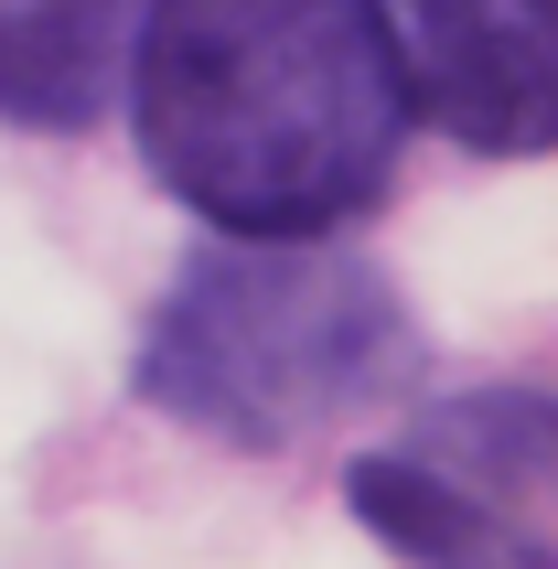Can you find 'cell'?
<instances>
[{
	"label": "cell",
	"instance_id": "3",
	"mask_svg": "<svg viewBox=\"0 0 558 569\" xmlns=\"http://www.w3.org/2000/svg\"><path fill=\"white\" fill-rule=\"evenodd\" d=\"M343 495L398 559H548V387H472L343 462Z\"/></svg>",
	"mask_w": 558,
	"mask_h": 569
},
{
	"label": "cell",
	"instance_id": "5",
	"mask_svg": "<svg viewBox=\"0 0 558 569\" xmlns=\"http://www.w3.org/2000/svg\"><path fill=\"white\" fill-rule=\"evenodd\" d=\"M151 0H0V119L87 129L129 76V32Z\"/></svg>",
	"mask_w": 558,
	"mask_h": 569
},
{
	"label": "cell",
	"instance_id": "1",
	"mask_svg": "<svg viewBox=\"0 0 558 569\" xmlns=\"http://www.w3.org/2000/svg\"><path fill=\"white\" fill-rule=\"evenodd\" d=\"M140 151L226 237L366 216L408 140L387 0H151L129 32Z\"/></svg>",
	"mask_w": 558,
	"mask_h": 569
},
{
	"label": "cell",
	"instance_id": "4",
	"mask_svg": "<svg viewBox=\"0 0 558 569\" xmlns=\"http://www.w3.org/2000/svg\"><path fill=\"white\" fill-rule=\"evenodd\" d=\"M408 119L484 161H537L558 129V0H387Z\"/></svg>",
	"mask_w": 558,
	"mask_h": 569
},
{
	"label": "cell",
	"instance_id": "2",
	"mask_svg": "<svg viewBox=\"0 0 558 569\" xmlns=\"http://www.w3.org/2000/svg\"><path fill=\"white\" fill-rule=\"evenodd\" d=\"M408 345L419 333L387 269L322 258L311 237H237L205 248L151 312L140 387L205 441L279 451L322 419H355L376 387H398Z\"/></svg>",
	"mask_w": 558,
	"mask_h": 569
}]
</instances>
